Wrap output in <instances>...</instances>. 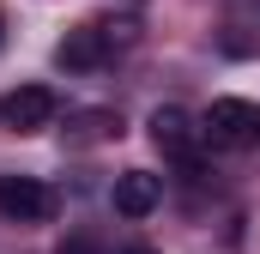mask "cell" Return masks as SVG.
I'll return each mask as SVG.
<instances>
[{
  "label": "cell",
  "instance_id": "cell-1",
  "mask_svg": "<svg viewBox=\"0 0 260 254\" xmlns=\"http://www.w3.org/2000/svg\"><path fill=\"white\" fill-rule=\"evenodd\" d=\"M200 133H206L212 145L248 151V145H260V109H254V103H242V97H218V103L200 115Z\"/></svg>",
  "mask_w": 260,
  "mask_h": 254
},
{
  "label": "cell",
  "instance_id": "cell-2",
  "mask_svg": "<svg viewBox=\"0 0 260 254\" xmlns=\"http://www.w3.org/2000/svg\"><path fill=\"white\" fill-rule=\"evenodd\" d=\"M151 139H157V151H164V157H176L188 176H200V151H194V145L206 139V133H200V121L188 115V109H176V103L151 109Z\"/></svg>",
  "mask_w": 260,
  "mask_h": 254
},
{
  "label": "cell",
  "instance_id": "cell-3",
  "mask_svg": "<svg viewBox=\"0 0 260 254\" xmlns=\"http://www.w3.org/2000/svg\"><path fill=\"white\" fill-rule=\"evenodd\" d=\"M0 218L12 224H49L55 218V188L37 176H0Z\"/></svg>",
  "mask_w": 260,
  "mask_h": 254
},
{
  "label": "cell",
  "instance_id": "cell-4",
  "mask_svg": "<svg viewBox=\"0 0 260 254\" xmlns=\"http://www.w3.org/2000/svg\"><path fill=\"white\" fill-rule=\"evenodd\" d=\"M0 115H6L12 133H43V127H55V115H61V97L49 85H18L12 97H0Z\"/></svg>",
  "mask_w": 260,
  "mask_h": 254
},
{
  "label": "cell",
  "instance_id": "cell-5",
  "mask_svg": "<svg viewBox=\"0 0 260 254\" xmlns=\"http://www.w3.org/2000/svg\"><path fill=\"white\" fill-rule=\"evenodd\" d=\"M55 61L67 73H97V67L109 61V30L103 24H79V30H67L61 49H55Z\"/></svg>",
  "mask_w": 260,
  "mask_h": 254
},
{
  "label": "cell",
  "instance_id": "cell-6",
  "mask_svg": "<svg viewBox=\"0 0 260 254\" xmlns=\"http://www.w3.org/2000/svg\"><path fill=\"white\" fill-rule=\"evenodd\" d=\"M115 212L121 218H145V212H157V200H164V182L151 176V170H127V176H115Z\"/></svg>",
  "mask_w": 260,
  "mask_h": 254
},
{
  "label": "cell",
  "instance_id": "cell-7",
  "mask_svg": "<svg viewBox=\"0 0 260 254\" xmlns=\"http://www.w3.org/2000/svg\"><path fill=\"white\" fill-rule=\"evenodd\" d=\"M115 133H121V115L115 109H85L67 127V145H97V139H115Z\"/></svg>",
  "mask_w": 260,
  "mask_h": 254
},
{
  "label": "cell",
  "instance_id": "cell-8",
  "mask_svg": "<svg viewBox=\"0 0 260 254\" xmlns=\"http://www.w3.org/2000/svg\"><path fill=\"white\" fill-rule=\"evenodd\" d=\"M55 254H97V242H91V236H67Z\"/></svg>",
  "mask_w": 260,
  "mask_h": 254
},
{
  "label": "cell",
  "instance_id": "cell-9",
  "mask_svg": "<svg viewBox=\"0 0 260 254\" xmlns=\"http://www.w3.org/2000/svg\"><path fill=\"white\" fill-rule=\"evenodd\" d=\"M121 254H157V248H121Z\"/></svg>",
  "mask_w": 260,
  "mask_h": 254
},
{
  "label": "cell",
  "instance_id": "cell-10",
  "mask_svg": "<svg viewBox=\"0 0 260 254\" xmlns=\"http://www.w3.org/2000/svg\"><path fill=\"white\" fill-rule=\"evenodd\" d=\"M0 43H6V18H0Z\"/></svg>",
  "mask_w": 260,
  "mask_h": 254
},
{
  "label": "cell",
  "instance_id": "cell-11",
  "mask_svg": "<svg viewBox=\"0 0 260 254\" xmlns=\"http://www.w3.org/2000/svg\"><path fill=\"white\" fill-rule=\"evenodd\" d=\"M0 127H6V115H0Z\"/></svg>",
  "mask_w": 260,
  "mask_h": 254
}]
</instances>
